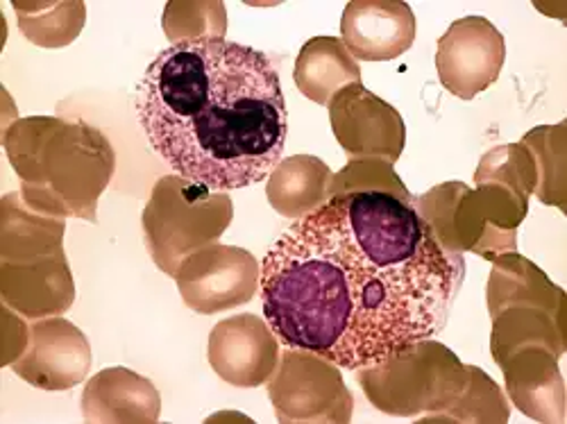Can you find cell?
<instances>
[{
	"label": "cell",
	"mask_w": 567,
	"mask_h": 424,
	"mask_svg": "<svg viewBox=\"0 0 567 424\" xmlns=\"http://www.w3.org/2000/svg\"><path fill=\"white\" fill-rule=\"evenodd\" d=\"M465 261L406 200L348 192L298 218L261 263L264 318L284 348L346 370L436 339Z\"/></svg>",
	"instance_id": "cell-1"
},
{
	"label": "cell",
	"mask_w": 567,
	"mask_h": 424,
	"mask_svg": "<svg viewBox=\"0 0 567 424\" xmlns=\"http://www.w3.org/2000/svg\"><path fill=\"white\" fill-rule=\"evenodd\" d=\"M136 114L177 177L212 194L270 177L289 134L272 62L225 37L179 39L136 86Z\"/></svg>",
	"instance_id": "cell-2"
},
{
	"label": "cell",
	"mask_w": 567,
	"mask_h": 424,
	"mask_svg": "<svg viewBox=\"0 0 567 424\" xmlns=\"http://www.w3.org/2000/svg\"><path fill=\"white\" fill-rule=\"evenodd\" d=\"M3 146L32 211L96 220L99 198L114 173V151L96 127L49 116L23 118L6 132Z\"/></svg>",
	"instance_id": "cell-3"
},
{
	"label": "cell",
	"mask_w": 567,
	"mask_h": 424,
	"mask_svg": "<svg viewBox=\"0 0 567 424\" xmlns=\"http://www.w3.org/2000/svg\"><path fill=\"white\" fill-rule=\"evenodd\" d=\"M229 220V198L182 177H162L144 211L146 244L159 270L175 277L182 257L216 241Z\"/></svg>",
	"instance_id": "cell-4"
},
{
	"label": "cell",
	"mask_w": 567,
	"mask_h": 424,
	"mask_svg": "<svg viewBox=\"0 0 567 424\" xmlns=\"http://www.w3.org/2000/svg\"><path fill=\"white\" fill-rule=\"evenodd\" d=\"M270 400L279 422H350L352 395L332 361L287 348L272 374Z\"/></svg>",
	"instance_id": "cell-5"
},
{
	"label": "cell",
	"mask_w": 567,
	"mask_h": 424,
	"mask_svg": "<svg viewBox=\"0 0 567 424\" xmlns=\"http://www.w3.org/2000/svg\"><path fill=\"white\" fill-rule=\"evenodd\" d=\"M257 259L231 246H209L184 257L175 270L179 296L198 313H216L248 302L259 287Z\"/></svg>",
	"instance_id": "cell-6"
},
{
	"label": "cell",
	"mask_w": 567,
	"mask_h": 424,
	"mask_svg": "<svg viewBox=\"0 0 567 424\" xmlns=\"http://www.w3.org/2000/svg\"><path fill=\"white\" fill-rule=\"evenodd\" d=\"M504 60V37L484 17H463L439 39V80L461 101L477 99L493 86L502 73Z\"/></svg>",
	"instance_id": "cell-7"
},
{
	"label": "cell",
	"mask_w": 567,
	"mask_h": 424,
	"mask_svg": "<svg viewBox=\"0 0 567 424\" xmlns=\"http://www.w3.org/2000/svg\"><path fill=\"white\" fill-rule=\"evenodd\" d=\"M329 118L341 148L352 159L395 164L404 151L406 130L400 112L377 99L361 82L341 89L329 101Z\"/></svg>",
	"instance_id": "cell-8"
},
{
	"label": "cell",
	"mask_w": 567,
	"mask_h": 424,
	"mask_svg": "<svg viewBox=\"0 0 567 424\" xmlns=\"http://www.w3.org/2000/svg\"><path fill=\"white\" fill-rule=\"evenodd\" d=\"M28 329V345L12 363L23 382L41 391H69L84 382L91 368V345L75 324L49 318Z\"/></svg>",
	"instance_id": "cell-9"
},
{
	"label": "cell",
	"mask_w": 567,
	"mask_h": 424,
	"mask_svg": "<svg viewBox=\"0 0 567 424\" xmlns=\"http://www.w3.org/2000/svg\"><path fill=\"white\" fill-rule=\"evenodd\" d=\"M279 341L266 320L239 313L218 322L209 337V363L231 386H261L277 370Z\"/></svg>",
	"instance_id": "cell-10"
},
{
	"label": "cell",
	"mask_w": 567,
	"mask_h": 424,
	"mask_svg": "<svg viewBox=\"0 0 567 424\" xmlns=\"http://www.w3.org/2000/svg\"><path fill=\"white\" fill-rule=\"evenodd\" d=\"M341 37L352 58L389 62L413 45L415 17L402 0H354L343 10Z\"/></svg>",
	"instance_id": "cell-11"
},
{
	"label": "cell",
	"mask_w": 567,
	"mask_h": 424,
	"mask_svg": "<svg viewBox=\"0 0 567 424\" xmlns=\"http://www.w3.org/2000/svg\"><path fill=\"white\" fill-rule=\"evenodd\" d=\"M0 293L6 307L25 318L64 313L75 300L64 252L23 263H0Z\"/></svg>",
	"instance_id": "cell-12"
},
{
	"label": "cell",
	"mask_w": 567,
	"mask_h": 424,
	"mask_svg": "<svg viewBox=\"0 0 567 424\" xmlns=\"http://www.w3.org/2000/svg\"><path fill=\"white\" fill-rule=\"evenodd\" d=\"M159 411L157 389L127 368H107L91 376L82 395L86 422H157Z\"/></svg>",
	"instance_id": "cell-13"
},
{
	"label": "cell",
	"mask_w": 567,
	"mask_h": 424,
	"mask_svg": "<svg viewBox=\"0 0 567 424\" xmlns=\"http://www.w3.org/2000/svg\"><path fill=\"white\" fill-rule=\"evenodd\" d=\"M296 84L316 105H329L337 93L361 82V69L337 37L309 39L296 60Z\"/></svg>",
	"instance_id": "cell-14"
},
{
	"label": "cell",
	"mask_w": 567,
	"mask_h": 424,
	"mask_svg": "<svg viewBox=\"0 0 567 424\" xmlns=\"http://www.w3.org/2000/svg\"><path fill=\"white\" fill-rule=\"evenodd\" d=\"M332 170L318 157L281 159L268 177V203L281 216L302 218L332 198Z\"/></svg>",
	"instance_id": "cell-15"
}]
</instances>
